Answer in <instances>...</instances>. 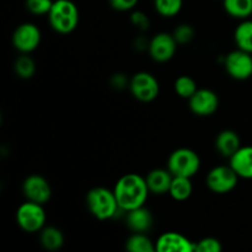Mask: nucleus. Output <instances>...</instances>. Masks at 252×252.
<instances>
[{"instance_id": "f257e3e1", "label": "nucleus", "mask_w": 252, "mask_h": 252, "mask_svg": "<svg viewBox=\"0 0 252 252\" xmlns=\"http://www.w3.org/2000/svg\"><path fill=\"white\" fill-rule=\"evenodd\" d=\"M113 192L121 211L125 212L144 206L150 193L145 179L138 174H127L121 177Z\"/></svg>"}, {"instance_id": "f03ea898", "label": "nucleus", "mask_w": 252, "mask_h": 252, "mask_svg": "<svg viewBox=\"0 0 252 252\" xmlns=\"http://www.w3.org/2000/svg\"><path fill=\"white\" fill-rule=\"evenodd\" d=\"M86 206L90 213L98 220L113 218L120 211L115 192L105 187H95L86 194Z\"/></svg>"}, {"instance_id": "7ed1b4c3", "label": "nucleus", "mask_w": 252, "mask_h": 252, "mask_svg": "<svg viewBox=\"0 0 252 252\" xmlns=\"http://www.w3.org/2000/svg\"><path fill=\"white\" fill-rule=\"evenodd\" d=\"M48 20L56 32L70 33L79 24L78 6L71 0H56L48 14Z\"/></svg>"}, {"instance_id": "20e7f679", "label": "nucleus", "mask_w": 252, "mask_h": 252, "mask_svg": "<svg viewBox=\"0 0 252 252\" xmlns=\"http://www.w3.org/2000/svg\"><path fill=\"white\" fill-rule=\"evenodd\" d=\"M201 167V159L194 150L180 148L171 153L167 160V169L174 176L193 177Z\"/></svg>"}, {"instance_id": "39448f33", "label": "nucleus", "mask_w": 252, "mask_h": 252, "mask_svg": "<svg viewBox=\"0 0 252 252\" xmlns=\"http://www.w3.org/2000/svg\"><path fill=\"white\" fill-rule=\"evenodd\" d=\"M16 223L26 233H37L44 228L46 212L43 204L27 201L16 211Z\"/></svg>"}, {"instance_id": "423d86ee", "label": "nucleus", "mask_w": 252, "mask_h": 252, "mask_svg": "<svg viewBox=\"0 0 252 252\" xmlns=\"http://www.w3.org/2000/svg\"><path fill=\"white\" fill-rule=\"evenodd\" d=\"M129 90L133 97L140 102H152L159 95L160 85L153 74L148 71H139L130 79Z\"/></svg>"}, {"instance_id": "0eeeda50", "label": "nucleus", "mask_w": 252, "mask_h": 252, "mask_svg": "<svg viewBox=\"0 0 252 252\" xmlns=\"http://www.w3.org/2000/svg\"><path fill=\"white\" fill-rule=\"evenodd\" d=\"M239 179L233 167L229 166H217L213 167L208 172L206 179V184L212 192L218 194L229 193L233 191L238 185Z\"/></svg>"}, {"instance_id": "6e6552de", "label": "nucleus", "mask_w": 252, "mask_h": 252, "mask_svg": "<svg viewBox=\"0 0 252 252\" xmlns=\"http://www.w3.org/2000/svg\"><path fill=\"white\" fill-rule=\"evenodd\" d=\"M41 39V30L32 22L21 24L12 33V44L22 54H29L37 49Z\"/></svg>"}, {"instance_id": "1a4fd4ad", "label": "nucleus", "mask_w": 252, "mask_h": 252, "mask_svg": "<svg viewBox=\"0 0 252 252\" xmlns=\"http://www.w3.org/2000/svg\"><path fill=\"white\" fill-rule=\"evenodd\" d=\"M225 70L235 80H246L252 76V54L235 49L225 57Z\"/></svg>"}, {"instance_id": "9d476101", "label": "nucleus", "mask_w": 252, "mask_h": 252, "mask_svg": "<svg viewBox=\"0 0 252 252\" xmlns=\"http://www.w3.org/2000/svg\"><path fill=\"white\" fill-rule=\"evenodd\" d=\"M176 39L174 38L172 33H166V32L157 33L148 44L150 57L159 63L169 62L176 53Z\"/></svg>"}, {"instance_id": "9b49d317", "label": "nucleus", "mask_w": 252, "mask_h": 252, "mask_svg": "<svg viewBox=\"0 0 252 252\" xmlns=\"http://www.w3.org/2000/svg\"><path fill=\"white\" fill-rule=\"evenodd\" d=\"M22 192L27 201L46 204L52 197V187L41 175H30L22 184Z\"/></svg>"}, {"instance_id": "f8f14e48", "label": "nucleus", "mask_w": 252, "mask_h": 252, "mask_svg": "<svg viewBox=\"0 0 252 252\" xmlns=\"http://www.w3.org/2000/svg\"><path fill=\"white\" fill-rule=\"evenodd\" d=\"M189 101L192 112L201 117L212 116L219 107V97L211 89H198Z\"/></svg>"}, {"instance_id": "ddd939ff", "label": "nucleus", "mask_w": 252, "mask_h": 252, "mask_svg": "<svg viewBox=\"0 0 252 252\" xmlns=\"http://www.w3.org/2000/svg\"><path fill=\"white\" fill-rule=\"evenodd\" d=\"M158 252H193L194 243L179 233H165L155 243Z\"/></svg>"}, {"instance_id": "4468645a", "label": "nucleus", "mask_w": 252, "mask_h": 252, "mask_svg": "<svg viewBox=\"0 0 252 252\" xmlns=\"http://www.w3.org/2000/svg\"><path fill=\"white\" fill-rule=\"evenodd\" d=\"M153 221L154 219H153L152 213L144 206L128 211L127 217H126L127 226L133 233H148L152 229Z\"/></svg>"}, {"instance_id": "2eb2a0df", "label": "nucleus", "mask_w": 252, "mask_h": 252, "mask_svg": "<svg viewBox=\"0 0 252 252\" xmlns=\"http://www.w3.org/2000/svg\"><path fill=\"white\" fill-rule=\"evenodd\" d=\"M230 159V166L239 177L246 180L252 179V145L241 147Z\"/></svg>"}, {"instance_id": "dca6fc26", "label": "nucleus", "mask_w": 252, "mask_h": 252, "mask_svg": "<svg viewBox=\"0 0 252 252\" xmlns=\"http://www.w3.org/2000/svg\"><path fill=\"white\" fill-rule=\"evenodd\" d=\"M172 179L174 175L169 171V169H154L147 175L145 181L150 193L165 194L169 193Z\"/></svg>"}, {"instance_id": "f3484780", "label": "nucleus", "mask_w": 252, "mask_h": 252, "mask_svg": "<svg viewBox=\"0 0 252 252\" xmlns=\"http://www.w3.org/2000/svg\"><path fill=\"white\" fill-rule=\"evenodd\" d=\"M216 148L223 157L230 158L241 148L240 137L231 129H224L217 135Z\"/></svg>"}, {"instance_id": "a211bd4d", "label": "nucleus", "mask_w": 252, "mask_h": 252, "mask_svg": "<svg viewBox=\"0 0 252 252\" xmlns=\"http://www.w3.org/2000/svg\"><path fill=\"white\" fill-rule=\"evenodd\" d=\"M39 243L46 250L57 251L64 245V235L56 226H44L39 233Z\"/></svg>"}, {"instance_id": "6ab92c4d", "label": "nucleus", "mask_w": 252, "mask_h": 252, "mask_svg": "<svg viewBox=\"0 0 252 252\" xmlns=\"http://www.w3.org/2000/svg\"><path fill=\"white\" fill-rule=\"evenodd\" d=\"M192 192H193V186H192L191 177L174 176L169 193L175 201H186L191 197Z\"/></svg>"}, {"instance_id": "aec40b11", "label": "nucleus", "mask_w": 252, "mask_h": 252, "mask_svg": "<svg viewBox=\"0 0 252 252\" xmlns=\"http://www.w3.org/2000/svg\"><path fill=\"white\" fill-rule=\"evenodd\" d=\"M234 39L239 49L252 54V20L240 22L234 32Z\"/></svg>"}, {"instance_id": "412c9836", "label": "nucleus", "mask_w": 252, "mask_h": 252, "mask_svg": "<svg viewBox=\"0 0 252 252\" xmlns=\"http://www.w3.org/2000/svg\"><path fill=\"white\" fill-rule=\"evenodd\" d=\"M225 11L236 19H248L252 15V0H223Z\"/></svg>"}, {"instance_id": "4be33fe9", "label": "nucleus", "mask_w": 252, "mask_h": 252, "mask_svg": "<svg viewBox=\"0 0 252 252\" xmlns=\"http://www.w3.org/2000/svg\"><path fill=\"white\" fill-rule=\"evenodd\" d=\"M126 250L130 252H154L155 244L144 233H133L126 241Z\"/></svg>"}, {"instance_id": "5701e85b", "label": "nucleus", "mask_w": 252, "mask_h": 252, "mask_svg": "<svg viewBox=\"0 0 252 252\" xmlns=\"http://www.w3.org/2000/svg\"><path fill=\"white\" fill-rule=\"evenodd\" d=\"M175 91L182 98H191L193 94L198 90L197 83L189 75H182L175 80Z\"/></svg>"}, {"instance_id": "b1692460", "label": "nucleus", "mask_w": 252, "mask_h": 252, "mask_svg": "<svg viewBox=\"0 0 252 252\" xmlns=\"http://www.w3.org/2000/svg\"><path fill=\"white\" fill-rule=\"evenodd\" d=\"M15 73L21 79H30L36 71V63L29 54H22L15 62Z\"/></svg>"}, {"instance_id": "393cba45", "label": "nucleus", "mask_w": 252, "mask_h": 252, "mask_svg": "<svg viewBox=\"0 0 252 252\" xmlns=\"http://www.w3.org/2000/svg\"><path fill=\"white\" fill-rule=\"evenodd\" d=\"M184 0H154L155 10L164 17H172L179 14Z\"/></svg>"}, {"instance_id": "a878e982", "label": "nucleus", "mask_w": 252, "mask_h": 252, "mask_svg": "<svg viewBox=\"0 0 252 252\" xmlns=\"http://www.w3.org/2000/svg\"><path fill=\"white\" fill-rule=\"evenodd\" d=\"M53 0H26V9L33 15H48L53 6Z\"/></svg>"}, {"instance_id": "bb28decb", "label": "nucleus", "mask_w": 252, "mask_h": 252, "mask_svg": "<svg viewBox=\"0 0 252 252\" xmlns=\"http://www.w3.org/2000/svg\"><path fill=\"white\" fill-rule=\"evenodd\" d=\"M172 36H174V38L176 39L177 44H187L193 39L194 30L191 25L181 24L174 30Z\"/></svg>"}, {"instance_id": "cd10ccee", "label": "nucleus", "mask_w": 252, "mask_h": 252, "mask_svg": "<svg viewBox=\"0 0 252 252\" xmlns=\"http://www.w3.org/2000/svg\"><path fill=\"white\" fill-rule=\"evenodd\" d=\"M223 246L216 238H204L194 244V251L197 252H220Z\"/></svg>"}, {"instance_id": "c85d7f7f", "label": "nucleus", "mask_w": 252, "mask_h": 252, "mask_svg": "<svg viewBox=\"0 0 252 252\" xmlns=\"http://www.w3.org/2000/svg\"><path fill=\"white\" fill-rule=\"evenodd\" d=\"M108 1L111 6L117 11H129L138 4L139 0H108Z\"/></svg>"}, {"instance_id": "c756f323", "label": "nucleus", "mask_w": 252, "mask_h": 252, "mask_svg": "<svg viewBox=\"0 0 252 252\" xmlns=\"http://www.w3.org/2000/svg\"><path fill=\"white\" fill-rule=\"evenodd\" d=\"M132 22L134 26L140 30H147L149 27V19L147 17V15L140 11H135L132 15Z\"/></svg>"}]
</instances>
